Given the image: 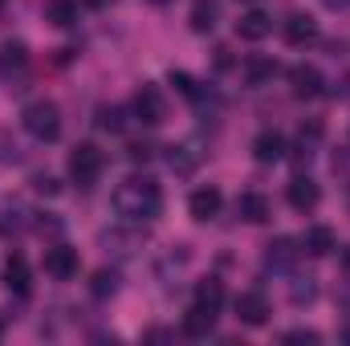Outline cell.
Here are the masks:
<instances>
[{
  "mask_svg": "<svg viewBox=\"0 0 350 346\" xmlns=\"http://www.w3.org/2000/svg\"><path fill=\"white\" fill-rule=\"evenodd\" d=\"M114 212H118L122 220H131V224L155 220V216L163 212V191H159V183L147 179V175L122 179V183L114 187Z\"/></svg>",
  "mask_w": 350,
  "mask_h": 346,
  "instance_id": "obj_1",
  "label": "cell"
},
{
  "mask_svg": "<svg viewBox=\"0 0 350 346\" xmlns=\"http://www.w3.org/2000/svg\"><path fill=\"white\" fill-rule=\"evenodd\" d=\"M21 122H25V131H29L37 143H53V139L62 135V110H57L53 102H33V106H25Z\"/></svg>",
  "mask_w": 350,
  "mask_h": 346,
  "instance_id": "obj_2",
  "label": "cell"
},
{
  "mask_svg": "<svg viewBox=\"0 0 350 346\" xmlns=\"http://www.w3.org/2000/svg\"><path fill=\"white\" fill-rule=\"evenodd\" d=\"M102 151L94 147V143H78L74 151H70V179L74 183H82V187H90L98 175H102Z\"/></svg>",
  "mask_w": 350,
  "mask_h": 346,
  "instance_id": "obj_3",
  "label": "cell"
},
{
  "mask_svg": "<svg viewBox=\"0 0 350 346\" xmlns=\"http://www.w3.org/2000/svg\"><path fill=\"white\" fill-rule=\"evenodd\" d=\"M131 110H135V118H139V122H147V127H159V122H163V114H167L159 86L143 82V86L135 90V102H131Z\"/></svg>",
  "mask_w": 350,
  "mask_h": 346,
  "instance_id": "obj_4",
  "label": "cell"
},
{
  "mask_svg": "<svg viewBox=\"0 0 350 346\" xmlns=\"http://www.w3.org/2000/svg\"><path fill=\"white\" fill-rule=\"evenodd\" d=\"M45 273L53 277V281H70V277H78V249H70V245H53V249H45Z\"/></svg>",
  "mask_w": 350,
  "mask_h": 346,
  "instance_id": "obj_5",
  "label": "cell"
},
{
  "mask_svg": "<svg viewBox=\"0 0 350 346\" xmlns=\"http://www.w3.org/2000/svg\"><path fill=\"white\" fill-rule=\"evenodd\" d=\"M232 306H237V318H241L245 326H265V322H269V297H265V293H257V289L241 293Z\"/></svg>",
  "mask_w": 350,
  "mask_h": 346,
  "instance_id": "obj_6",
  "label": "cell"
},
{
  "mask_svg": "<svg viewBox=\"0 0 350 346\" xmlns=\"http://www.w3.org/2000/svg\"><path fill=\"white\" fill-rule=\"evenodd\" d=\"M220 208H224L220 187H196V191L187 196V212H191L196 220H212V216H220Z\"/></svg>",
  "mask_w": 350,
  "mask_h": 346,
  "instance_id": "obj_7",
  "label": "cell"
},
{
  "mask_svg": "<svg viewBox=\"0 0 350 346\" xmlns=\"http://www.w3.org/2000/svg\"><path fill=\"white\" fill-rule=\"evenodd\" d=\"M98 241H102V249L114 253V257H135L139 245H143V237H139V232H126V228H110V232H102Z\"/></svg>",
  "mask_w": 350,
  "mask_h": 346,
  "instance_id": "obj_8",
  "label": "cell"
},
{
  "mask_svg": "<svg viewBox=\"0 0 350 346\" xmlns=\"http://www.w3.org/2000/svg\"><path fill=\"white\" fill-rule=\"evenodd\" d=\"M212 330H216V310H208V306L196 302V306L183 314V334H187V338H208Z\"/></svg>",
  "mask_w": 350,
  "mask_h": 346,
  "instance_id": "obj_9",
  "label": "cell"
},
{
  "mask_svg": "<svg viewBox=\"0 0 350 346\" xmlns=\"http://www.w3.org/2000/svg\"><path fill=\"white\" fill-rule=\"evenodd\" d=\"M285 41H289V45H310V41H318V21H314L310 12H293V16L285 21Z\"/></svg>",
  "mask_w": 350,
  "mask_h": 346,
  "instance_id": "obj_10",
  "label": "cell"
},
{
  "mask_svg": "<svg viewBox=\"0 0 350 346\" xmlns=\"http://www.w3.org/2000/svg\"><path fill=\"white\" fill-rule=\"evenodd\" d=\"M301 249H306L310 257H330V253L338 249V237H334V228H326V224H314V228L301 237Z\"/></svg>",
  "mask_w": 350,
  "mask_h": 346,
  "instance_id": "obj_11",
  "label": "cell"
},
{
  "mask_svg": "<svg viewBox=\"0 0 350 346\" xmlns=\"http://www.w3.org/2000/svg\"><path fill=\"white\" fill-rule=\"evenodd\" d=\"M253 159H257V163H281V159H285V139H281L277 131H261V135L253 139Z\"/></svg>",
  "mask_w": 350,
  "mask_h": 346,
  "instance_id": "obj_12",
  "label": "cell"
},
{
  "mask_svg": "<svg viewBox=\"0 0 350 346\" xmlns=\"http://www.w3.org/2000/svg\"><path fill=\"white\" fill-rule=\"evenodd\" d=\"M289 204L297 208V212H310V208H318V200H322V191H318V183L314 179H306V175H297L293 183H289Z\"/></svg>",
  "mask_w": 350,
  "mask_h": 346,
  "instance_id": "obj_13",
  "label": "cell"
},
{
  "mask_svg": "<svg viewBox=\"0 0 350 346\" xmlns=\"http://www.w3.org/2000/svg\"><path fill=\"white\" fill-rule=\"evenodd\" d=\"M237 33H241L245 41H265V37L273 33V16L261 12V8H253V12H245V16L237 21Z\"/></svg>",
  "mask_w": 350,
  "mask_h": 346,
  "instance_id": "obj_14",
  "label": "cell"
},
{
  "mask_svg": "<svg viewBox=\"0 0 350 346\" xmlns=\"http://www.w3.org/2000/svg\"><path fill=\"white\" fill-rule=\"evenodd\" d=\"M289 86H293L297 98H318L322 94V74L314 66H293L289 70Z\"/></svg>",
  "mask_w": 350,
  "mask_h": 346,
  "instance_id": "obj_15",
  "label": "cell"
},
{
  "mask_svg": "<svg viewBox=\"0 0 350 346\" xmlns=\"http://www.w3.org/2000/svg\"><path fill=\"white\" fill-rule=\"evenodd\" d=\"M237 216L249 220V224H265V220L273 216V208H269V200H265L261 191H245V196L237 200Z\"/></svg>",
  "mask_w": 350,
  "mask_h": 346,
  "instance_id": "obj_16",
  "label": "cell"
},
{
  "mask_svg": "<svg viewBox=\"0 0 350 346\" xmlns=\"http://www.w3.org/2000/svg\"><path fill=\"white\" fill-rule=\"evenodd\" d=\"M297 257H301V249H297V241H289V237H277V241L265 249V265H269V269H293Z\"/></svg>",
  "mask_w": 350,
  "mask_h": 346,
  "instance_id": "obj_17",
  "label": "cell"
},
{
  "mask_svg": "<svg viewBox=\"0 0 350 346\" xmlns=\"http://www.w3.org/2000/svg\"><path fill=\"white\" fill-rule=\"evenodd\" d=\"M4 285H8V293H16V297L29 293V261L21 257V253H12V257L4 261Z\"/></svg>",
  "mask_w": 350,
  "mask_h": 346,
  "instance_id": "obj_18",
  "label": "cell"
},
{
  "mask_svg": "<svg viewBox=\"0 0 350 346\" xmlns=\"http://www.w3.org/2000/svg\"><path fill=\"white\" fill-rule=\"evenodd\" d=\"M277 78V62L273 57H249L245 62V82L249 86H269Z\"/></svg>",
  "mask_w": 350,
  "mask_h": 346,
  "instance_id": "obj_19",
  "label": "cell"
},
{
  "mask_svg": "<svg viewBox=\"0 0 350 346\" xmlns=\"http://www.w3.org/2000/svg\"><path fill=\"white\" fill-rule=\"evenodd\" d=\"M45 21L57 25V29L74 25L78 21V0H45Z\"/></svg>",
  "mask_w": 350,
  "mask_h": 346,
  "instance_id": "obj_20",
  "label": "cell"
},
{
  "mask_svg": "<svg viewBox=\"0 0 350 346\" xmlns=\"http://www.w3.org/2000/svg\"><path fill=\"white\" fill-rule=\"evenodd\" d=\"M216 16H220L216 0H196V4H191V29H196V33H212V29H216Z\"/></svg>",
  "mask_w": 350,
  "mask_h": 346,
  "instance_id": "obj_21",
  "label": "cell"
},
{
  "mask_svg": "<svg viewBox=\"0 0 350 346\" xmlns=\"http://www.w3.org/2000/svg\"><path fill=\"white\" fill-rule=\"evenodd\" d=\"M196 302H200V306H208V310H220V306H224V285H220L216 277L200 281V285H196Z\"/></svg>",
  "mask_w": 350,
  "mask_h": 346,
  "instance_id": "obj_22",
  "label": "cell"
},
{
  "mask_svg": "<svg viewBox=\"0 0 350 346\" xmlns=\"http://www.w3.org/2000/svg\"><path fill=\"white\" fill-rule=\"evenodd\" d=\"M25 66H29V53H25V45H21V41L0 49V70H4V74H21Z\"/></svg>",
  "mask_w": 350,
  "mask_h": 346,
  "instance_id": "obj_23",
  "label": "cell"
},
{
  "mask_svg": "<svg viewBox=\"0 0 350 346\" xmlns=\"http://www.w3.org/2000/svg\"><path fill=\"white\" fill-rule=\"evenodd\" d=\"M90 293H94V297H114V293H118V273H114V269H98L94 281H90Z\"/></svg>",
  "mask_w": 350,
  "mask_h": 346,
  "instance_id": "obj_24",
  "label": "cell"
},
{
  "mask_svg": "<svg viewBox=\"0 0 350 346\" xmlns=\"http://www.w3.org/2000/svg\"><path fill=\"white\" fill-rule=\"evenodd\" d=\"M98 127L110 131V135L126 131V110H122V106H102V110H98Z\"/></svg>",
  "mask_w": 350,
  "mask_h": 346,
  "instance_id": "obj_25",
  "label": "cell"
},
{
  "mask_svg": "<svg viewBox=\"0 0 350 346\" xmlns=\"http://www.w3.org/2000/svg\"><path fill=\"white\" fill-rule=\"evenodd\" d=\"M314 297H318L314 277H297V281L289 285V302H293V306H306V302H314Z\"/></svg>",
  "mask_w": 350,
  "mask_h": 346,
  "instance_id": "obj_26",
  "label": "cell"
},
{
  "mask_svg": "<svg viewBox=\"0 0 350 346\" xmlns=\"http://www.w3.org/2000/svg\"><path fill=\"white\" fill-rule=\"evenodd\" d=\"M21 155H25L21 143H16L8 131H0V163H21Z\"/></svg>",
  "mask_w": 350,
  "mask_h": 346,
  "instance_id": "obj_27",
  "label": "cell"
},
{
  "mask_svg": "<svg viewBox=\"0 0 350 346\" xmlns=\"http://www.w3.org/2000/svg\"><path fill=\"white\" fill-rule=\"evenodd\" d=\"M318 143H322V127H318V122H310V127H301V135H297V147H301V151L310 155V151H314Z\"/></svg>",
  "mask_w": 350,
  "mask_h": 346,
  "instance_id": "obj_28",
  "label": "cell"
},
{
  "mask_svg": "<svg viewBox=\"0 0 350 346\" xmlns=\"http://www.w3.org/2000/svg\"><path fill=\"white\" fill-rule=\"evenodd\" d=\"M172 86L183 94V98H200V86H196V78L191 74H179V70H172Z\"/></svg>",
  "mask_w": 350,
  "mask_h": 346,
  "instance_id": "obj_29",
  "label": "cell"
},
{
  "mask_svg": "<svg viewBox=\"0 0 350 346\" xmlns=\"http://www.w3.org/2000/svg\"><path fill=\"white\" fill-rule=\"evenodd\" d=\"M151 155H155L151 143H131V147H126V159H131V163H147Z\"/></svg>",
  "mask_w": 350,
  "mask_h": 346,
  "instance_id": "obj_30",
  "label": "cell"
},
{
  "mask_svg": "<svg viewBox=\"0 0 350 346\" xmlns=\"http://www.w3.org/2000/svg\"><path fill=\"white\" fill-rule=\"evenodd\" d=\"M33 187H37L41 196H57V191H62V183H57L53 175H33Z\"/></svg>",
  "mask_w": 350,
  "mask_h": 346,
  "instance_id": "obj_31",
  "label": "cell"
},
{
  "mask_svg": "<svg viewBox=\"0 0 350 346\" xmlns=\"http://www.w3.org/2000/svg\"><path fill=\"white\" fill-rule=\"evenodd\" d=\"M167 163H172V172H191L196 168V159H187V155H179L172 147V155H167Z\"/></svg>",
  "mask_w": 350,
  "mask_h": 346,
  "instance_id": "obj_32",
  "label": "cell"
},
{
  "mask_svg": "<svg viewBox=\"0 0 350 346\" xmlns=\"http://www.w3.org/2000/svg\"><path fill=\"white\" fill-rule=\"evenodd\" d=\"M285 343H318V334H314V330H289Z\"/></svg>",
  "mask_w": 350,
  "mask_h": 346,
  "instance_id": "obj_33",
  "label": "cell"
},
{
  "mask_svg": "<svg viewBox=\"0 0 350 346\" xmlns=\"http://www.w3.org/2000/svg\"><path fill=\"white\" fill-rule=\"evenodd\" d=\"M326 8H334V12H342V8H350V0H322Z\"/></svg>",
  "mask_w": 350,
  "mask_h": 346,
  "instance_id": "obj_34",
  "label": "cell"
},
{
  "mask_svg": "<svg viewBox=\"0 0 350 346\" xmlns=\"http://www.w3.org/2000/svg\"><path fill=\"white\" fill-rule=\"evenodd\" d=\"M0 338H4V322H0Z\"/></svg>",
  "mask_w": 350,
  "mask_h": 346,
  "instance_id": "obj_35",
  "label": "cell"
},
{
  "mask_svg": "<svg viewBox=\"0 0 350 346\" xmlns=\"http://www.w3.org/2000/svg\"><path fill=\"white\" fill-rule=\"evenodd\" d=\"M155 4H163V0H155Z\"/></svg>",
  "mask_w": 350,
  "mask_h": 346,
  "instance_id": "obj_36",
  "label": "cell"
},
{
  "mask_svg": "<svg viewBox=\"0 0 350 346\" xmlns=\"http://www.w3.org/2000/svg\"><path fill=\"white\" fill-rule=\"evenodd\" d=\"M245 4H253V0H245Z\"/></svg>",
  "mask_w": 350,
  "mask_h": 346,
  "instance_id": "obj_37",
  "label": "cell"
},
{
  "mask_svg": "<svg viewBox=\"0 0 350 346\" xmlns=\"http://www.w3.org/2000/svg\"><path fill=\"white\" fill-rule=\"evenodd\" d=\"M0 8H4V0H0Z\"/></svg>",
  "mask_w": 350,
  "mask_h": 346,
  "instance_id": "obj_38",
  "label": "cell"
}]
</instances>
